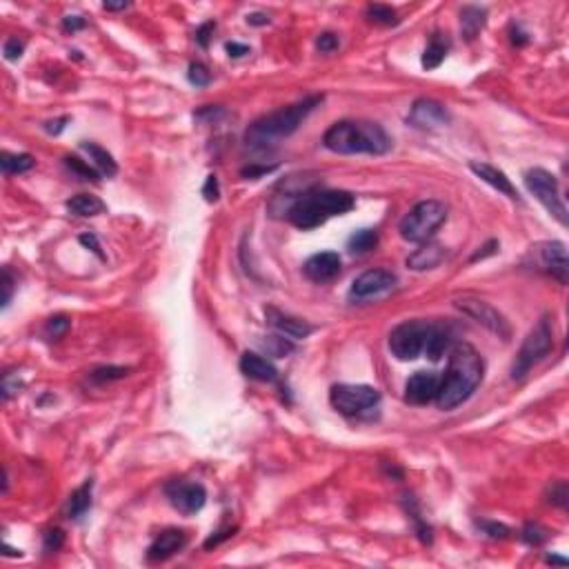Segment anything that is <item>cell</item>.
<instances>
[{"mask_svg":"<svg viewBox=\"0 0 569 569\" xmlns=\"http://www.w3.org/2000/svg\"><path fill=\"white\" fill-rule=\"evenodd\" d=\"M485 362L483 356L472 347L470 342H458L450 352V365L440 378L438 394L434 402L438 410H456L470 398L483 380Z\"/></svg>","mask_w":569,"mask_h":569,"instance_id":"cell-1","label":"cell"},{"mask_svg":"<svg viewBox=\"0 0 569 569\" xmlns=\"http://www.w3.org/2000/svg\"><path fill=\"white\" fill-rule=\"evenodd\" d=\"M322 145L334 154L382 156L392 149V138L378 123L370 120H340L322 136Z\"/></svg>","mask_w":569,"mask_h":569,"instance_id":"cell-2","label":"cell"},{"mask_svg":"<svg viewBox=\"0 0 569 569\" xmlns=\"http://www.w3.org/2000/svg\"><path fill=\"white\" fill-rule=\"evenodd\" d=\"M320 103H322V96H310L296 105L282 107L278 112H272L267 116L258 118L245 134L247 145L254 149L274 147L276 142H280L282 138L292 136L300 127L302 120L307 118Z\"/></svg>","mask_w":569,"mask_h":569,"instance_id":"cell-3","label":"cell"},{"mask_svg":"<svg viewBox=\"0 0 569 569\" xmlns=\"http://www.w3.org/2000/svg\"><path fill=\"white\" fill-rule=\"evenodd\" d=\"M354 205H356V200L350 192L314 189V192H305L302 196H298L290 205L287 216L298 229H314V227H320L325 220L352 212Z\"/></svg>","mask_w":569,"mask_h":569,"instance_id":"cell-4","label":"cell"},{"mask_svg":"<svg viewBox=\"0 0 569 569\" xmlns=\"http://www.w3.org/2000/svg\"><path fill=\"white\" fill-rule=\"evenodd\" d=\"M447 218V207L440 200H422L400 220V236L410 242H427Z\"/></svg>","mask_w":569,"mask_h":569,"instance_id":"cell-5","label":"cell"},{"mask_svg":"<svg viewBox=\"0 0 569 569\" xmlns=\"http://www.w3.org/2000/svg\"><path fill=\"white\" fill-rule=\"evenodd\" d=\"M554 347V332H552V322L547 316H543L536 325L534 330L525 336L520 350L516 354V360H514V367H512V378L514 380H520L527 372H530L534 365H538L547 354L552 352Z\"/></svg>","mask_w":569,"mask_h":569,"instance_id":"cell-6","label":"cell"},{"mask_svg":"<svg viewBox=\"0 0 569 569\" xmlns=\"http://www.w3.org/2000/svg\"><path fill=\"white\" fill-rule=\"evenodd\" d=\"M525 185L536 196L540 205L560 222V225H567V207L563 202L558 180L554 174H550L547 169H540V167H534L525 174Z\"/></svg>","mask_w":569,"mask_h":569,"instance_id":"cell-7","label":"cell"},{"mask_svg":"<svg viewBox=\"0 0 569 569\" xmlns=\"http://www.w3.org/2000/svg\"><path fill=\"white\" fill-rule=\"evenodd\" d=\"M330 400L340 414L358 416L376 407L380 402V392L372 385H334Z\"/></svg>","mask_w":569,"mask_h":569,"instance_id":"cell-8","label":"cell"},{"mask_svg":"<svg viewBox=\"0 0 569 569\" xmlns=\"http://www.w3.org/2000/svg\"><path fill=\"white\" fill-rule=\"evenodd\" d=\"M430 322L425 320H405L390 334V352L398 360H414L425 350V338Z\"/></svg>","mask_w":569,"mask_h":569,"instance_id":"cell-9","label":"cell"},{"mask_svg":"<svg viewBox=\"0 0 569 569\" xmlns=\"http://www.w3.org/2000/svg\"><path fill=\"white\" fill-rule=\"evenodd\" d=\"M530 258H532L534 269H540L545 274H550L552 278H556L560 284H567L569 260H567V249L563 242L558 240L538 242V245L530 249Z\"/></svg>","mask_w":569,"mask_h":569,"instance_id":"cell-10","label":"cell"},{"mask_svg":"<svg viewBox=\"0 0 569 569\" xmlns=\"http://www.w3.org/2000/svg\"><path fill=\"white\" fill-rule=\"evenodd\" d=\"M396 274L387 272V269H370L360 274L350 287V298L358 300V302H367V300H376L387 296L390 292H394L396 287Z\"/></svg>","mask_w":569,"mask_h":569,"instance_id":"cell-11","label":"cell"},{"mask_svg":"<svg viewBox=\"0 0 569 569\" xmlns=\"http://www.w3.org/2000/svg\"><path fill=\"white\" fill-rule=\"evenodd\" d=\"M456 307L467 314L470 318H474L476 322H480L483 327H487L490 332L498 334L500 338H510L512 330H510V322L505 320V316L492 307L487 300H480V298H472V296H465V298H458L456 300Z\"/></svg>","mask_w":569,"mask_h":569,"instance_id":"cell-12","label":"cell"},{"mask_svg":"<svg viewBox=\"0 0 569 569\" xmlns=\"http://www.w3.org/2000/svg\"><path fill=\"white\" fill-rule=\"evenodd\" d=\"M165 494L169 503L176 507L180 514L192 516L198 514L207 503V492L200 483H185V480H176L165 487Z\"/></svg>","mask_w":569,"mask_h":569,"instance_id":"cell-13","label":"cell"},{"mask_svg":"<svg viewBox=\"0 0 569 569\" xmlns=\"http://www.w3.org/2000/svg\"><path fill=\"white\" fill-rule=\"evenodd\" d=\"M450 112L445 109V105H440L438 100L432 98H418L416 103L410 109L407 123L416 129H440L450 125Z\"/></svg>","mask_w":569,"mask_h":569,"instance_id":"cell-14","label":"cell"},{"mask_svg":"<svg viewBox=\"0 0 569 569\" xmlns=\"http://www.w3.org/2000/svg\"><path fill=\"white\" fill-rule=\"evenodd\" d=\"M440 378L434 372H416L405 385V400L410 405H430L438 394Z\"/></svg>","mask_w":569,"mask_h":569,"instance_id":"cell-15","label":"cell"},{"mask_svg":"<svg viewBox=\"0 0 569 569\" xmlns=\"http://www.w3.org/2000/svg\"><path fill=\"white\" fill-rule=\"evenodd\" d=\"M305 276L314 282H330L340 274V256L336 252H320L307 258L302 267Z\"/></svg>","mask_w":569,"mask_h":569,"instance_id":"cell-16","label":"cell"},{"mask_svg":"<svg viewBox=\"0 0 569 569\" xmlns=\"http://www.w3.org/2000/svg\"><path fill=\"white\" fill-rule=\"evenodd\" d=\"M187 545V534L182 530H165L156 536V540L149 545L147 550V560L149 563H162L178 554L182 547Z\"/></svg>","mask_w":569,"mask_h":569,"instance_id":"cell-17","label":"cell"},{"mask_svg":"<svg viewBox=\"0 0 569 569\" xmlns=\"http://www.w3.org/2000/svg\"><path fill=\"white\" fill-rule=\"evenodd\" d=\"M265 316H267V322L280 336H287V338H296L298 340V338H307L314 332V327L307 320L290 316V314H282L280 310H274V307H267Z\"/></svg>","mask_w":569,"mask_h":569,"instance_id":"cell-18","label":"cell"},{"mask_svg":"<svg viewBox=\"0 0 569 569\" xmlns=\"http://www.w3.org/2000/svg\"><path fill=\"white\" fill-rule=\"evenodd\" d=\"M470 169H472L480 180H485L487 185H492L494 189H498L500 194H505L507 198L518 200V192H516V187L512 185V180L507 178V174L500 172L498 167L490 165V162H470Z\"/></svg>","mask_w":569,"mask_h":569,"instance_id":"cell-19","label":"cell"},{"mask_svg":"<svg viewBox=\"0 0 569 569\" xmlns=\"http://www.w3.org/2000/svg\"><path fill=\"white\" fill-rule=\"evenodd\" d=\"M240 372L247 378L260 380V382H276L278 380V370L274 367V365L267 358L252 354V352H245L240 356Z\"/></svg>","mask_w":569,"mask_h":569,"instance_id":"cell-20","label":"cell"},{"mask_svg":"<svg viewBox=\"0 0 569 569\" xmlns=\"http://www.w3.org/2000/svg\"><path fill=\"white\" fill-rule=\"evenodd\" d=\"M447 258V249L438 242L427 240L425 245H420L414 254L407 256V267L414 272H425V269H434Z\"/></svg>","mask_w":569,"mask_h":569,"instance_id":"cell-21","label":"cell"},{"mask_svg":"<svg viewBox=\"0 0 569 569\" xmlns=\"http://www.w3.org/2000/svg\"><path fill=\"white\" fill-rule=\"evenodd\" d=\"M450 340H452V332L445 327V325H432L430 322V330H427V338H425V354L430 356L432 360H440L442 354L450 347Z\"/></svg>","mask_w":569,"mask_h":569,"instance_id":"cell-22","label":"cell"},{"mask_svg":"<svg viewBox=\"0 0 569 569\" xmlns=\"http://www.w3.org/2000/svg\"><path fill=\"white\" fill-rule=\"evenodd\" d=\"M91 492H94V480H85L80 487H76V490L71 492L69 500H67V507H65V512L69 518L78 520V518H83L87 512H89V507H91Z\"/></svg>","mask_w":569,"mask_h":569,"instance_id":"cell-23","label":"cell"},{"mask_svg":"<svg viewBox=\"0 0 569 569\" xmlns=\"http://www.w3.org/2000/svg\"><path fill=\"white\" fill-rule=\"evenodd\" d=\"M485 20H487V11L483 7H476V5H467L462 7L460 11V34L467 43H472V40L480 34V29L485 27Z\"/></svg>","mask_w":569,"mask_h":569,"instance_id":"cell-24","label":"cell"},{"mask_svg":"<svg viewBox=\"0 0 569 569\" xmlns=\"http://www.w3.org/2000/svg\"><path fill=\"white\" fill-rule=\"evenodd\" d=\"M65 207L76 214V216H83V218H89V216H100L105 214V202L100 200L98 196H91V194H78V196H71Z\"/></svg>","mask_w":569,"mask_h":569,"instance_id":"cell-25","label":"cell"},{"mask_svg":"<svg viewBox=\"0 0 569 569\" xmlns=\"http://www.w3.org/2000/svg\"><path fill=\"white\" fill-rule=\"evenodd\" d=\"M447 51H450V43H447V40L440 34H434L432 40H430V45H427L425 51H422V60H420L422 67L427 71L440 67L442 60L447 58Z\"/></svg>","mask_w":569,"mask_h":569,"instance_id":"cell-26","label":"cell"},{"mask_svg":"<svg viewBox=\"0 0 569 569\" xmlns=\"http://www.w3.org/2000/svg\"><path fill=\"white\" fill-rule=\"evenodd\" d=\"M83 152L89 154V158L94 160V165L96 169L103 174V176H116L118 174V165H116V160L112 158V154L107 149H103L100 145H96V142H83Z\"/></svg>","mask_w":569,"mask_h":569,"instance_id":"cell-27","label":"cell"},{"mask_svg":"<svg viewBox=\"0 0 569 569\" xmlns=\"http://www.w3.org/2000/svg\"><path fill=\"white\" fill-rule=\"evenodd\" d=\"M34 165H36V160L29 154H9V152L0 154V169H3L7 176H11V174H25Z\"/></svg>","mask_w":569,"mask_h":569,"instance_id":"cell-28","label":"cell"},{"mask_svg":"<svg viewBox=\"0 0 569 569\" xmlns=\"http://www.w3.org/2000/svg\"><path fill=\"white\" fill-rule=\"evenodd\" d=\"M378 245V232L376 229H360L356 234H352V238L347 240V249L352 254H367Z\"/></svg>","mask_w":569,"mask_h":569,"instance_id":"cell-29","label":"cell"},{"mask_svg":"<svg viewBox=\"0 0 569 569\" xmlns=\"http://www.w3.org/2000/svg\"><path fill=\"white\" fill-rule=\"evenodd\" d=\"M367 18L372 20L374 25H382V27H390V25L398 23L396 9H392L387 5H370L367 7Z\"/></svg>","mask_w":569,"mask_h":569,"instance_id":"cell-30","label":"cell"},{"mask_svg":"<svg viewBox=\"0 0 569 569\" xmlns=\"http://www.w3.org/2000/svg\"><path fill=\"white\" fill-rule=\"evenodd\" d=\"M65 165H67L76 176L83 178V180H98V176H100V172H98L96 167L87 165L85 160H80V158H76V156H67V158H65Z\"/></svg>","mask_w":569,"mask_h":569,"instance_id":"cell-31","label":"cell"},{"mask_svg":"<svg viewBox=\"0 0 569 569\" xmlns=\"http://www.w3.org/2000/svg\"><path fill=\"white\" fill-rule=\"evenodd\" d=\"M187 78H189V83L196 85V87H207L209 80H212V74L202 63H194V65H189Z\"/></svg>","mask_w":569,"mask_h":569,"instance_id":"cell-32","label":"cell"},{"mask_svg":"<svg viewBox=\"0 0 569 569\" xmlns=\"http://www.w3.org/2000/svg\"><path fill=\"white\" fill-rule=\"evenodd\" d=\"M262 347L265 350H269L274 356H284V354H290L292 350H294V345L287 340V338H280V336H269L265 342H262Z\"/></svg>","mask_w":569,"mask_h":569,"instance_id":"cell-33","label":"cell"},{"mask_svg":"<svg viewBox=\"0 0 569 569\" xmlns=\"http://www.w3.org/2000/svg\"><path fill=\"white\" fill-rule=\"evenodd\" d=\"M520 538L527 543V545H540V543H545L547 540V530H543L540 525H525L523 527V534H520Z\"/></svg>","mask_w":569,"mask_h":569,"instance_id":"cell-34","label":"cell"},{"mask_svg":"<svg viewBox=\"0 0 569 569\" xmlns=\"http://www.w3.org/2000/svg\"><path fill=\"white\" fill-rule=\"evenodd\" d=\"M67 330H69V320H67V316H54V318H49V322H47V336H49L51 340L63 338V336L67 334Z\"/></svg>","mask_w":569,"mask_h":569,"instance_id":"cell-35","label":"cell"},{"mask_svg":"<svg viewBox=\"0 0 569 569\" xmlns=\"http://www.w3.org/2000/svg\"><path fill=\"white\" fill-rule=\"evenodd\" d=\"M567 498H569V487L565 480H558L550 487V503L558 505L560 510H565L567 507Z\"/></svg>","mask_w":569,"mask_h":569,"instance_id":"cell-36","label":"cell"},{"mask_svg":"<svg viewBox=\"0 0 569 569\" xmlns=\"http://www.w3.org/2000/svg\"><path fill=\"white\" fill-rule=\"evenodd\" d=\"M127 376L125 367H100L91 374V380L96 382H105V380H114V378H123Z\"/></svg>","mask_w":569,"mask_h":569,"instance_id":"cell-37","label":"cell"},{"mask_svg":"<svg viewBox=\"0 0 569 569\" xmlns=\"http://www.w3.org/2000/svg\"><path fill=\"white\" fill-rule=\"evenodd\" d=\"M316 47H318V51H322V54H332V51H336L338 49V36L336 34H320L318 36V40H316Z\"/></svg>","mask_w":569,"mask_h":569,"instance_id":"cell-38","label":"cell"},{"mask_svg":"<svg viewBox=\"0 0 569 569\" xmlns=\"http://www.w3.org/2000/svg\"><path fill=\"white\" fill-rule=\"evenodd\" d=\"M0 287H3V298H0V302H3V307H7L9 300H11V294H14V276H11V272L7 267L3 269V280H0Z\"/></svg>","mask_w":569,"mask_h":569,"instance_id":"cell-39","label":"cell"},{"mask_svg":"<svg viewBox=\"0 0 569 569\" xmlns=\"http://www.w3.org/2000/svg\"><path fill=\"white\" fill-rule=\"evenodd\" d=\"M63 543H65V534H63V530H49V532L45 534V550H47V552H56V550H60V547H63Z\"/></svg>","mask_w":569,"mask_h":569,"instance_id":"cell-40","label":"cell"},{"mask_svg":"<svg viewBox=\"0 0 569 569\" xmlns=\"http://www.w3.org/2000/svg\"><path fill=\"white\" fill-rule=\"evenodd\" d=\"M202 196H205L207 202H216L220 198V187H218V178L216 176H207L205 187H202Z\"/></svg>","mask_w":569,"mask_h":569,"instance_id":"cell-41","label":"cell"},{"mask_svg":"<svg viewBox=\"0 0 569 569\" xmlns=\"http://www.w3.org/2000/svg\"><path fill=\"white\" fill-rule=\"evenodd\" d=\"M480 527L490 538H507V536H510V530H507V527L500 525V523H480Z\"/></svg>","mask_w":569,"mask_h":569,"instance_id":"cell-42","label":"cell"},{"mask_svg":"<svg viewBox=\"0 0 569 569\" xmlns=\"http://www.w3.org/2000/svg\"><path fill=\"white\" fill-rule=\"evenodd\" d=\"M23 49H25V45L20 43L18 38H9L5 43V58L7 60H18L20 56H23Z\"/></svg>","mask_w":569,"mask_h":569,"instance_id":"cell-43","label":"cell"},{"mask_svg":"<svg viewBox=\"0 0 569 569\" xmlns=\"http://www.w3.org/2000/svg\"><path fill=\"white\" fill-rule=\"evenodd\" d=\"M274 169H276V165H249V167L242 169L240 174H242V178H260V176L272 174Z\"/></svg>","mask_w":569,"mask_h":569,"instance_id":"cell-44","label":"cell"},{"mask_svg":"<svg viewBox=\"0 0 569 569\" xmlns=\"http://www.w3.org/2000/svg\"><path fill=\"white\" fill-rule=\"evenodd\" d=\"M214 29H216V23H205V25H200L198 27V31H196V43L200 45V47H207L209 45V36L214 34Z\"/></svg>","mask_w":569,"mask_h":569,"instance_id":"cell-45","label":"cell"},{"mask_svg":"<svg viewBox=\"0 0 569 569\" xmlns=\"http://www.w3.org/2000/svg\"><path fill=\"white\" fill-rule=\"evenodd\" d=\"M87 27V20L85 18H80V16H67L63 18V29L65 31H78V29H85Z\"/></svg>","mask_w":569,"mask_h":569,"instance_id":"cell-46","label":"cell"},{"mask_svg":"<svg viewBox=\"0 0 569 569\" xmlns=\"http://www.w3.org/2000/svg\"><path fill=\"white\" fill-rule=\"evenodd\" d=\"M234 527H229V530H220V532H216L214 536H209L207 540H205V550H212V547H216V545H220L222 540H227V538H232L234 536Z\"/></svg>","mask_w":569,"mask_h":569,"instance_id":"cell-47","label":"cell"},{"mask_svg":"<svg viewBox=\"0 0 569 569\" xmlns=\"http://www.w3.org/2000/svg\"><path fill=\"white\" fill-rule=\"evenodd\" d=\"M78 240H80V245H85L87 249H91V252H94L98 258H105V254L100 252V242L96 240V236H94V234H83V236H80Z\"/></svg>","mask_w":569,"mask_h":569,"instance_id":"cell-48","label":"cell"},{"mask_svg":"<svg viewBox=\"0 0 569 569\" xmlns=\"http://www.w3.org/2000/svg\"><path fill=\"white\" fill-rule=\"evenodd\" d=\"M496 249H498V240H490V242H487V245L480 247V252H476V254L472 256V262H474V260H480V258H485V256L496 254Z\"/></svg>","mask_w":569,"mask_h":569,"instance_id":"cell-49","label":"cell"},{"mask_svg":"<svg viewBox=\"0 0 569 569\" xmlns=\"http://www.w3.org/2000/svg\"><path fill=\"white\" fill-rule=\"evenodd\" d=\"M252 49L247 45H240V43H227V54L232 58H242V56H247Z\"/></svg>","mask_w":569,"mask_h":569,"instance_id":"cell-50","label":"cell"},{"mask_svg":"<svg viewBox=\"0 0 569 569\" xmlns=\"http://www.w3.org/2000/svg\"><path fill=\"white\" fill-rule=\"evenodd\" d=\"M65 123H69V118H67V116L56 118V120H49V123L45 125V129H47L49 134H60V132L65 129Z\"/></svg>","mask_w":569,"mask_h":569,"instance_id":"cell-51","label":"cell"},{"mask_svg":"<svg viewBox=\"0 0 569 569\" xmlns=\"http://www.w3.org/2000/svg\"><path fill=\"white\" fill-rule=\"evenodd\" d=\"M527 40H530V38H527V34H523L518 25H512V43L523 47V45H527Z\"/></svg>","mask_w":569,"mask_h":569,"instance_id":"cell-52","label":"cell"},{"mask_svg":"<svg viewBox=\"0 0 569 569\" xmlns=\"http://www.w3.org/2000/svg\"><path fill=\"white\" fill-rule=\"evenodd\" d=\"M247 23H249V25H256V27L267 25V23H269V16H267V14L256 11V14H249V16H247Z\"/></svg>","mask_w":569,"mask_h":569,"instance_id":"cell-53","label":"cell"},{"mask_svg":"<svg viewBox=\"0 0 569 569\" xmlns=\"http://www.w3.org/2000/svg\"><path fill=\"white\" fill-rule=\"evenodd\" d=\"M103 7L107 11H120V9H127V3H105Z\"/></svg>","mask_w":569,"mask_h":569,"instance_id":"cell-54","label":"cell"},{"mask_svg":"<svg viewBox=\"0 0 569 569\" xmlns=\"http://www.w3.org/2000/svg\"><path fill=\"white\" fill-rule=\"evenodd\" d=\"M547 563H552V565H567V560L560 558V556H547Z\"/></svg>","mask_w":569,"mask_h":569,"instance_id":"cell-55","label":"cell"}]
</instances>
